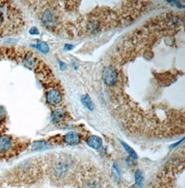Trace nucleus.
I'll list each match as a JSON object with an SVG mask.
<instances>
[{
	"instance_id": "f257e3e1",
	"label": "nucleus",
	"mask_w": 185,
	"mask_h": 188,
	"mask_svg": "<svg viewBox=\"0 0 185 188\" xmlns=\"http://www.w3.org/2000/svg\"><path fill=\"white\" fill-rule=\"evenodd\" d=\"M75 163L71 157L61 156L52 163L49 167V173L53 179L58 181H65L73 174Z\"/></svg>"
},
{
	"instance_id": "f03ea898",
	"label": "nucleus",
	"mask_w": 185,
	"mask_h": 188,
	"mask_svg": "<svg viewBox=\"0 0 185 188\" xmlns=\"http://www.w3.org/2000/svg\"><path fill=\"white\" fill-rule=\"evenodd\" d=\"M41 20L46 27L53 28L58 25V16L53 10L47 9L42 13Z\"/></svg>"
},
{
	"instance_id": "7ed1b4c3",
	"label": "nucleus",
	"mask_w": 185,
	"mask_h": 188,
	"mask_svg": "<svg viewBox=\"0 0 185 188\" xmlns=\"http://www.w3.org/2000/svg\"><path fill=\"white\" fill-rule=\"evenodd\" d=\"M102 78L105 84L109 87L114 86L118 80V74L116 69L112 66L105 67L103 71Z\"/></svg>"
},
{
	"instance_id": "20e7f679",
	"label": "nucleus",
	"mask_w": 185,
	"mask_h": 188,
	"mask_svg": "<svg viewBox=\"0 0 185 188\" xmlns=\"http://www.w3.org/2000/svg\"><path fill=\"white\" fill-rule=\"evenodd\" d=\"M13 139L8 135L0 136V154L3 155L11 150L13 146Z\"/></svg>"
},
{
	"instance_id": "39448f33",
	"label": "nucleus",
	"mask_w": 185,
	"mask_h": 188,
	"mask_svg": "<svg viewBox=\"0 0 185 188\" xmlns=\"http://www.w3.org/2000/svg\"><path fill=\"white\" fill-rule=\"evenodd\" d=\"M46 98L49 104L51 105H56L59 104L62 100V95L58 90L52 89L49 91L46 95Z\"/></svg>"
},
{
	"instance_id": "423d86ee",
	"label": "nucleus",
	"mask_w": 185,
	"mask_h": 188,
	"mask_svg": "<svg viewBox=\"0 0 185 188\" xmlns=\"http://www.w3.org/2000/svg\"><path fill=\"white\" fill-rule=\"evenodd\" d=\"M64 140L65 143H67L69 145H77L81 141V138L79 135L74 132V131H71L66 134L64 136Z\"/></svg>"
},
{
	"instance_id": "0eeeda50",
	"label": "nucleus",
	"mask_w": 185,
	"mask_h": 188,
	"mask_svg": "<svg viewBox=\"0 0 185 188\" xmlns=\"http://www.w3.org/2000/svg\"><path fill=\"white\" fill-rule=\"evenodd\" d=\"M87 144L89 147H92V149L98 150L101 147L103 141H102L101 138L97 136H92L87 138Z\"/></svg>"
},
{
	"instance_id": "6e6552de",
	"label": "nucleus",
	"mask_w": 185,
	"mask_h": 188,
	"mask_svg": "<svg viewBox=\"0 0 185 188\" xmlns=\"http://www.w3.org/2000/svg\"><path fill=\"white\" fill-rule=\"evenodd\" d=\"M66 118L65 111L63 109H57L53 112L51 115V119L53 123L55 124H59L63 122Z\"/></svg>"
},
{
	"instance_id": "1a4fd4ad",
	"label": "nucleus",
	"mask_w": 185,
	"mask_h": 188,
	"mask_svg": "<svg viewBox=\"0 0 185 188\" xmlns=\"http://www.w3.org/2000/svg\"><path fill=\"white\" fill-rule=\"evenodd\" d=\"M49 147V145L45 140L35 141L31 145V149L33 151H42L47 150Z\"/></svg>"
},
{
	"instance_id": "9d476101",
	"label": "nucleus",
	"mask_w": 185,
	"mask_h": 188,
	"mask_svg": "<svg viewBox=\"0 0 185 188\" xmlns=\"http://www.w3.org/2000/svg\"><path fill=\"white\" fill-rule=\"evenodd\" d=\"M37 63V60L34 55L31 53H29L26 55L24 60V64L29 69H33L35 67Z\"/></svg>"
},
{
	"instance_id": "9b49d317",
	"label": "nucleus",
	"mask_w": 185,
	"mask_h": 188,
	"mask_svg": "<svg viewBox=\"0 0 185 188\" xmlns=\"http://www.w3.org/2000/svg\"><path fill=\"white\" fill-rule=\"evenodd\" d=\"M81 102L82 104L84 105L85 107H87L89 110L93 111L94 110V104L92 103L91 98L88 95H83L81 97Z\"/></svg>"
},
{
	"instance_id": "f8f14e48",
	"label": "nucleus",
	"mask_w": 185,
	"mask_h": 188,
	"mask_svg": "<svg viewBox=\"0 0 185 188\" xmlns=\"http://www.w3.org/2000/svg\"><path fill=\"white\" fill-rule=\"evenodd\" d=\"M135 183L137 186H142L144 183V177L141 170H137L135 174Z\"/></svg>"
},
{
	"instance_id": "ddd939ff",
	"label": "nucleus",
	"mask_w": 185,
	"mask_h": 188,
	"mask_svg": "<svg viewBox=\"0 0 185 188\" xmlns=\"http://www.w3.org/2000/svg\"><path fill=\"white\" fill-rule=\"evenodd\" d=\"M32 47H35V48H37L38 50H39L40 52L43 53H47L49 51V46L46 44V43L43 42H40L37 43L36 44L32 45Z\"/></svg>"
},
{
	"instance_id": "4468645a",
	"label": "nucleus",
	"mask_w": 185,
	"mask_h": 188,
	"mask_svg": "<svg viewBox=\"0 0 185 188\" xmlns=\"http://www.w3.org/2000/svg\"><path fill=\"white\" fill-rule=\"evenodd\" d=\"M121 143L122 146H123L125 149V150L126 151L127 153L130 155V156H131L133 158H137V154L133 150V149H132V148L129 145H128L125 143H124V142H121Z\"/></svg>"
},
{
	"instance_id": "2eb2a0df",
	"label": "nucleus",
	"mask_w": 185,
	"mask_h": 188,
	"mask_svg": "<svg viewBox=\"0 0 185 188\" xmlns=\"http://www.w3.org/2000/svg\"><path fill=\"white\" fill-rule=\"evenodd\" d=\"M112 174H113L114 177L115 178V179H117V180H119L120 178H121V174H120V171L119 170L118 167L115 165H113L112 166Z\"/></svg>"
},
{
	"instance_id": "dca6fc26",
	"label": "nucleus",
	"mask_w": 185,
	"mask_h": 188,
	"mask_svg": "<svg viewBox=\"0 0 185 188\" xmlns=\"http://www.w3.org/2000/svg\"><path fill=\"white\" fill-rule=\"evenodd\" d=\"M29 33L31 35H39L40 32L38 31V29L36 27H32L30 31H29Z\"/></svg>"
},
{
	"instance_id": "f3484780",
	"label": "nucleus",
	"mask_w": 185,
	"mask_h": 188,
	"mask_svg": "<svg viewBox=\"0 0 185 188\" xmlns=\"http://www.w3.org/2000/svg\"><path fill=\"white\" fill-rule=\"evenodd\" d=\"M5 116V110L2 107L0 106V120Z\"/></svg>"
},
{
	"instance_id": "a211bd4d",
	"label": "nucleus",
	"mask_w": 185,
	"mask_h": 188,
	"mask_svg": "<svg viewBox=\"0 0 185 188\" xmlns=\"http://www.w3.org/2000/svg\"><path fill=\"white\" fill-rule=\"evenodd\" d=\"M74 46L71 45V44H65V50L66 51H71V49L74 48Z\"/></svg>"
},
{
	"instance_id": "6ab92c4d",
	"label": "nucleus",
	"mask_w": 185,
	"mask_h": 188,
	"mask_svg": "<svg viewBox=\"0 0 185 188\" xmlns=\"http://www.w3.org/2000/svg\"><path fill=\"white\" fill-rule=\"evenodd\" d=\"M59 64H60V67L61 69H62V70H65V69H66V67H67V66H66V64L65 63H63V62H59Z\"/></svg>"
},
{
	"instance_id": "aec40b11",
	"label": "nucleus",
	"mask_w": 185,
	"mask_h": 188,
	"mask_svg": "<svg viewBox=\"0 0 185 188\" xmlns=\"http://www.w3.org/2000/svg\"><path fill=\"white\" fill-rule=\"evenodd\" d=\"M129 188H137V187H129Z\"/></svg>"
}]
</instances>
